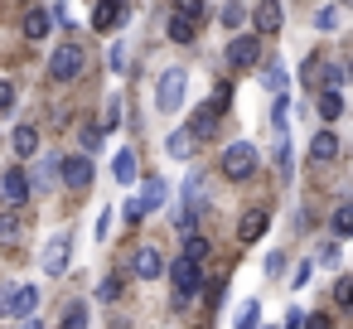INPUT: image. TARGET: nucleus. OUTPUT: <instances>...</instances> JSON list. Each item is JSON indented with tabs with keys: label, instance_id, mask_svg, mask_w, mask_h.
<instances>
[{
	"label": "nucleus",
	"instance_id": "obj_32",
	"mask_svg": "<svg viewBox=\"0 0 353 329\" xmlns=\"http://www.w3.org/2000/svg\"><path fill=\"white\" fill-rule=\"evenodd\" d=\"M256 319H261V305H256V300H247V305L237 310V324H232V329H256Z\"/></svg>",
	"mask_w": 353,
	"mask_h": 329
},
{
	"label": "nucleus",
	"instance_id": "obj_12",
	"mask_svg": "<svg viewBox=\"0 0 353 329\" xmlns=\"http://www.w3.org/2000/svg\"><path fill=\"white\" fill-rule=\"evenodd\" d=\"M252 25H256V34H276V30L285 25V15H281V6H276V0H261V6H256V15H252Z\"/></svg>",
	"mask_w": 353,
	"mask_h": 329
},
{
	"label": "nucleus",
	"instance_id": "obj_1",
	"mask_svg": "<svg viewBox=\"0 0 353 329\" xmlns=\"http://www.w3.org/2000/svg\"><path fill=\"white\" fill-rule=\"evenodd\" d=\"M184 92H189V73H184V68H165L160 83H155V107L170 117V112L184 107Z\"/></svg>",
	"mask_w": 353,
	"mask_h": 329
},
{
	"label": "nucleus",
	"instance_id": "obj_24",
	"mask_svg": "<svg viewBox=\"0 0 353 329\" xmlns=\"http://www.w3.org/2000/svg\"><path fill=\"white\" fill-rule=\"evenodd\" d=\"M339 25H343V10H339V6H324V10L314 15V30H319V34H334Z\"/></svg>",
	"mask_w": 353,
	"mask_h": 329
},
{
	"label": "nucleus",
	"instance_id": "obj_5",
	"mask_svg": "<svg viewBox=\"0 0 353 329\" xmlns=\"http://www.w3.org/2000/svg\"><path fill=\"white\" fill-rule=\"evenodd\" d=\"M170 281H174V295L189 300V295H199V286H203V266L189 261V257H179V261L170 266Z\"/></svg>",
	"mask_w": 353,
	"mask_h": 329
},
{
	"label": "nucleus",
	"instance_id": "obj_39",
	"mask_svg": "<svg viewBox=\"0 0 353 329\" xmlns=\"http://www.w3.org/2000/svg\"><path fill=\"white\" fill-rule=\"evenodd\" d=\"M10 107H15V88L0 78V112H10Z\"/></svg>",
	"mask_w": 353,
	"mask_h": 329
},
{
	"label": "nucleus",
	"instance_id": "obj_30",
	"mask_svg": "<svg viewBox=\"0 0 353 329\" xmlns=\"http://www.w3.org/2000/svg\"><path fill=\"white\" fill-rule=\"evenodd\" d=\"M218 20H223L228 30H237V25L247 20V6H242V0H228V6H223V15H218Z\"/></svg>",
	"mask_w": 353,
	"mask_h": 329
},
{
	"label": "nucleus",
	"instance_id": "obj_15",
	"mask_svg": "<svg viewBox=\"0 0 353 329\" xmlns=\"http://www.w3.org/2000/svg\"><path fill=\"white\" fill-rule=\"evenodd\" d=\"M266 228H271V213H266V208H252V213L237 223V237H242V242H256Z\"/></svg>",
	"mask_w": 353,
	"mask_h": 329
},
{
	"label": "nucleus",
	"instance_id": "obj_25",
	"mask_svg": "<svg viewBox=\"0 0 353 329\" xmlns=\"http://www.w3.org/2000/svg\"><path fill=\"white\" fill-rule=\"evenodd\" d=\"M343 117V97L339 92H319V121H339Z\"/></svg>",
	"mask_w": 353,
	"mask_h": 329
},
{
	"label": "nucleus",
	"instance_id": "obj_3",
	"mask_svg": "<svg viewBox=\"0 0 353 329\" xmlns=\"http://www.w3.org/2000/svg\"><path fill=\"white\" fill-rule=\"evenodd\" d=\"M223 175H228V179H252V175H256V146H247V141L228 146V150H223Z\"/></svg>",
	"mask_w": 353,
	"mask_h": 329
},
{
	"label": "nucleus",
	"instance_id": "obj_45",
	"mask_svg": "<svg viewBox=\"0 0 353 329\" xmlns=\"http://www.w3.org/2000/svg\"><path fill=\"white\" fill-rule=\"evenodd\" d=\"M290 281H295V290H300V286H305V281H310V261H300V266H295V276H290Z\"/></svg>",
	"mask_w": 353,
	"mask_h": 329
},
{
	"label": "nucleus",
	"instance_id": "obj_14",
	"mask_svg": "<svg viewBox=\"0 0 353 329\" xmlns=\"http://www.w3.org/2000/svg\"><path fill=\"white\" fill-rule=\"evenodd\" d=\"M34 310H39V286H15L10 315H15V319H34Z\"/></svg>",
	"mask_w": 353,
	"mask_h": 329
},
{
	"label": "nucleus",
	"instance_id": "obj_46",
	"mask_svg": "<svg viewBox=\"0 0 353 329\" xmlns=\"http://www.w3.org/2000/svg\"><path fill=\"white\" fill-rule=\"evenodd\" d=\"M281 329H305V315H300V310H290V315H285V324H281Z\"/></svg>",
	"mask_w": 353,
	"mask_h": 329
},
{
	"label": "nucleus",
	"instance_id": "obj_21",
	"mask_svg": "<svg viewBox=\"0 0 353 329\" xmlns=\"http://www.w3.org/2000/svg\"><path fill=\"white\" fill-rule=\"evenodd\" d=\"M165 194H170V184H165V179H145V184H141V208H145V213H155V208L165 203Z\"/></svg>",
	"mask_w": 353,
	"mask_h": 329
},
{
	"label": "nucleus",
	"instance_id": "obj_7",
	"mask_svg": "<svg viewBox=\"0 0 353 329\" xmlns=\"http://www.w3.org/2000/svg\"><path fill=\"white\" fill-rule=\"evenodd\" d=\"M228 63H232V68H256V63H261V44H256V34H237V39L228 44Z\"/></svg>",
	"mask_w": 353,
	"mask_h": 329
},
{
	"label": "nucleus",
	"instance_id": "obj_37",
	"mask_svg": "<svg viewBox=\"0 0 353 329\" xmlns=\"http://www.w3.org/2000/svg\"><path fill=\"white\" fill-rule=\"evenodd\" d=\"M97 146H102V126H83V150L92 155Z\"/></svg>",
	"mask_w": 353,
	"mask_h": 329
},
{
	"label": "nucleus",
	"instance_id": "obj_43",
	"mask_svg": "<svg viewBox=\"0 0 353 329\" xmlns=\"http://www.w3.org/2000/svg\"><path fill=\"white\" fill-rule=\"evenodd\" d=\"M266 271H271V276H281V271H285V257H281V252H271V257H266Z\"/></svg>",
	"mask_w": 353,
	"mask_h": 329
},
{
	"label": "nucleus",
	"instance_id": "obj_41",
	"mask_svg": "<svg viewBox=\"0 0 353 329\" xmlns=\"http://www.w3.org/2000/svg\"><path fill=\"white\" fill-rule=\"evenodd\" d=\"M319 266H339V247H334V242H324V252H319Z\"/></svg>",
	"mask_w": 353,
	"mask_h": 329
},
{
	"label": "nucleus",
	"instance_id": "obj_47",
	"mask_svg": "<svg viewBox=\"0 0 353 329\" xmlns=\"http://www.w3.org/2000/svg\"><path fill=\"white\" fill-rule=\"evenodd\" d=\"M305 329H329V315H310V319H305Z\"/></svg>",
	"mask_w": 353,
	"mask_h": 329
},
{
	"label": "nucleus",
	"instance_id": "obj_35",
	"mask_svg": "<svg viewBox=\"0 0 353 329\" xmlns=\"http://www.w3.org/2000/svg\"><path fill=\"white\" fill-rule=\"evenodd\" d=\"M194 223H199V213H194V208H184V203H179V213H174V228H179V232H184V237H194Z\"/></svg>",
	"mask_w": 353,
	"mask_h": 329
},
{
	"label": "nucleus",
	"instance_id": "obj_11",
	"mask_svg": "<svg viewBox=\"0 0 353 329\" xmlns=\"http://www.w3.org/2000/svg\"><path fill=\"white\" fill-rule=\"evenodd\" d=\"M218 117H223V107H213V102L199 107V112L189 117V136H194V141H208V136L218 131Z\"/></svg>",
	"mask_w": 353,
	"mask_h": 329
},
{
	"label": "nucleus",
	"instance_id": "obj_26",
	"mask_svg": "<svg viewBox=\"0 0 353 329\" xmlns=\"http://www.w3.org/2000/svg\"><path fill=\"white\" fill-rule=\"evenodd\" d=\"M174 15L189 20V25H199V20L208 15V6H203V0H174Z\"/></svg>",
	"mask_w": 353,
	"mask_h": 329
},
{
	"label": "nucleus",
	"instance_id": "obj_29",
	"mask_svg": "<svg viewBox=\"0 0 353 329\" xmlns=\"http://www.w3.org/2000/svg\"><path fill=\"white\" fill-rule=\"evenodd\" d=\"M329 223H334V232H339V237H353V203H339Z\"/></svg>",
	"mask_w": 353,
	"mask_h": 329
},
{
	"label": "nucleus",
	"instance_id": "obj_20",
	"mask_svg": "<svg viewBox=\"0 0 353 329\" xmlns=\"http://www.w3.org/2000/svg\"><path fill=\"white\" fill-rule=\"evenodd\" d=\"M59 165H63L59 155H44V160L34 165V179H30V189H49V184L59 179Z\"/></svg>",
	"mask_w": 353,
	"mask_h": 329
},
{
	"label": "nucleus",
	"instance_id": "obj_38",
	"mask_svg": "<svg viewBox=\"0 0 353 329\" xmlns=\"http://www.w3.org/2000/svg\"><path fill=\"white\" fill-rule=\"evenodd\" d=\"M112 73H126V44H112Z\"/></svg>",
	"mask_w": 353,
	"mask_h": 329
},
{
	"label": "nucleus",
	"instance_id": "obj_33",
	"mask_svg": "<svg viewBox=\"0 0 353 329\" xmlns=\"http://www.w3.org/2000/svg\"><path fill=\"white\" fill-rule=\"evenodd\" d=\"M184 257H189V261H203V257H208V237H199V232L184 237Z\"/></svg>",
	"mask_w": 353,
	"mask_h": 329
},
{
	"label": "nucleus",
	"instance_id": "obj_8",
	"mask_svg": "<svg viewBox=\"0 0 353 329\" xmlns=\"http://www.w3.org/2000/svg\"><path fill=\"white\" fill-rule=\"evenodd\" d=\"M68 252H73V232H54L49 247H44V271H49V276H63Z\"/></svg>",
	"mask_w": 353,
	"mask_h": 329
},
{
	"label": "nucleus",
	"instance_id": "obj_6",
	"mask_svg": "<svg viewBox=\"0 0 353 329\" xmlns=\"http://www.w3.org/2000/svg\"><path fill=\"white\" fill-rule=\"evenodd\" d=\"M59 184L88 189V184H92V155H68V160L59 165Z\"/></svg>",
	"mask_w": 353,
	"mask_h": 329
},
{
	"label": "nucleus",
	"instance_id": "obj_17",
	"mask_svg": "<svg viewBox=\"0 0 353 329\" xmlns=\"http://www.w3.org/2000/svg\"><path fill=\"white\" fill-rule=\"evenodd\" d=\"M20 232H25L20 208H6V213H0V247H15V242H20Z\"/></svg>",
	"mask_w": 353,
	"mask_h": 329
},
{
	"label": "nucleus",
	"instance_id": "obj_31",
	"mask_svg": "<svg viewBox=\"0 0 353 329\" xmlns=\"http://www.w3.org/2000/svg\"><path fill=\"white\" fill-rule=\"evenodd\" d=\"M194 34H199V25H189V20H179V15L170 20V39H174V44H189Z\"/></svg>",
	"mask_w": 353,
	"mask_h": 329
},
{
	"label": "nucleus",
	"instance_id": "obj_48",
	"mask_svg": "<svg viewBox=\"0 0 353 329\" xmlns=\"http://www.w3.org/2000/svg\"><path fill=\"white\" fill-rule=\"evenodd\" d=\"M20 329H44V324H39V319H25V324H20Z\"/></svg>",
	"mask_w": 353,
	"mask_h": 329
},
{
	"label": "nucleus",
	"instance_id": "obj_2",
	"mask_svg": "<svg viewBox=\"0 0 353 329\" xmlns=\"http://www.w3.org/2000/svg\"><path fill=\"white\" fill-rule=\"evenodd\" d=\"M83 68H88V49L83 44H59L54 59H49V78L54 83H73Z\"/></svg>",
	"mask_w": 353,
	"mask_h": 329
},
{
	"label": "nucleus",
	"instance_id": "obj_40",
	"mask_svg": "<svg viewBox=\"0 0 353 329\" xmlns=\"http://www.w3.org/2000/svg\"><path fill=\"white\" fill-rule=\"evenodd\" d=\"M107 232H112V208H102V213H97V237L107 242Z\"/></svg>",
	"mask_w": 353,
	"mask_h": 329
},
{
	"label": "nucleus",
	"instance_id": "obj_18",
	"mask_svg": "<svg viewBox=\"0 0 353 329\" xmlns=\"http://www.w3.org/2000/svg\"><path fill=\"white\" fill-rule=\"evenodd\" d=\"M136 150H117V160H112V179L117 184H136Z\"/></svg>",
	"mask_w": 353,
	"mask_h": 329
},
{
	"label": "nucleus",
	"instance_id": "obj_36",
	"mask_svg": "<svg viewBox=\"0 0 353 329\" xmlns=\"http://www.w3.org/2000/svg\"><path fill=\"white\" fill-rule=\"evenodd\" d=\"M334 300L353 310V276H339V286H334Z\"/></svg>",
	"mask_w": 353,
	"mask_h": 329
},
{
	"label": "nucleus",
	"instance_id": "obj_4",
	"mask_svg": "<svg viewBox=\"0 0 353 329\" xmlns=\"http://www.w3.org/2000/svg\"><path fill=\"white\" fill-rule=\"evenodd\" d=\"M131 20V6H126V0H97V6H92V30L97 34H112V30H121Z\"/></svg>",
	"mask_w": 353,
	"mask_h": 329
},
{
	"label": "nucleus",
	"instance_id": "obj_23",
	"mask_svg": "<svg viewBox=\"0 0 353 329\" xmlns=\"http://www.w3.org/2000/svg\"><path fill=\"white\" fill-rule=\"evenodd\" d=\"M10 141H15V150H20V155H34V150H39V131H34L30 121H25V126H15V136H10Z\"/></svg>",
	"mask_w": 353,
	"mask_h": 329
},
{
	"label": "nucleus",
	"instance_id": "obj_28",
	"mask_svg": "<svg viewBox=\"0 0 353 329\" xmlns=\"http://www.w3.org/2000/svg\"><path fill=\"white\" fill-rule=\"evenodd\" d=\"M261 83H266L276 97H285V68H281V63H266V68H261Z\"/></svg>",
	"mask_w": 353,
	"mask_h": 329
},
{
	"label": "nucleus",
	"instance_id": "obj_22",
	"mask_svg": "<svg viewBox=\"0 0 353 329\" xmlns=\"http://www.w3.org/2000/svg\"><path fill=\"white\" fill-rule=\"evenodd\" d=\"M59 329H88V305H83V300H68V305H63Z\"/></svg>",
	"mask_w": 353,
	"mask_h": 329
},
{
	"label": "nucleus",
	"instance_id": "obj_13",
	"mask_svg": "<svg viewBox=\"0 0 353 329\" xmlns=\"http://www.w3.org/2000/svg\"><path fill=\"white\" fill-rule=\"evenodd\" d=\"M310 160H314V165L339 160V136H334V131H314V141H310Z\"/></svg>",
	"mask_w": 353,
	"mask_h": 329
},
{
	"label": "nucleus",
	"instance_id": "obj_42",
	"mask_svg": "<svg viewBox=\"0 0 353 329\" xmlns=\"http://www.w3.org/2000/svg\"><path fill=\"white\" fill-rule=\"evenodd\" d=\"M54 20H59V25H63V30H68V25H73V10H68V0H63V6H54Z\"/></svg>",
	"mask_w": 353,
	"mask_h": 329
},
{
	"label": "nucleus",
	"instance_id": "obj_19",
	"mask_svg": "<svg viewBox=\"0 0 353 329\" xmlns=\"http://www.w3.org/2000/svg\"><path fill=\"white\" fill-rule=\"evenodd\" d=\"M165 150H170V160H189V155L199 150V141H194V136H189V126H184V131H174V136L165 141Z\"/></svg>",
	"mask_w": 353,
	"mask_h": 329
},
{
	"label": "nucleus",
	"instance_id": "obj_16",
	"mask_svg": "<svg viewBox=\"0 0 353 329\" xmlns=\"http://www.w3.org/2000/svg\"><path fill=\"white\" fill-rule=\"evenodd\" d=\"M203 203H208V179H203V175L194 170V175L184 179V208H194V213H199Z\"/></svg>",
	"mask_w": 353,
	"mask_h": 329
},
{
	"label": "nucleus",
	"instance_id": "obj_9",
	"mask_svg": "<svg viewBox=\"0 0 353 329\" xmlns=\"http://www.w3.org/2000/svg\"><path fill=\"white\" fill-rule=\"evenodd\" d=\"M160 271H165V257H160V247H150V242H145V247H136V252H131V276H141V281H155Z\"/></svg>",
	"mask_w": 353,
	"mask_h": 329
},
{
	"label": "nucleus",
	"instance_id": "obj_44",
	"mask_svg": "<svg viewBox=\"0 0 353 329\" xmlns=\"http://www.w3.org/2000/svg\"><path fill=\"white\" fill-rule=\"evenodd\" d=\"M126 218H131V223H141V218H145V208H141V199H131V203H126Z\"/></svg>",
	"mask_w": 353,
	"mask_h": 329
},
{
	"label": "nucleus",
	"instance_id": "obj_10",
	"mask_svg": "<svg viewBox=\"0 0 353 329\" xmlns=\"http://www.w3.org/2000/svg\"><path fill=\"white\" fill-rule=\"evenodd\" d=\"M0 199H6L10 208H20L30 199V170H6L0 175Z\"/></svg>",
	"mask_w": 353,
	"mask_h": 329
},
{
	"label": "nucleus",
	"instance_id": "obj_27",
	"mask_svg": "<svg viewBox=\"0 0 353 329\" xmlns=\"http://www.w3.org/2000/svg\"><path fill=\"white\" fill-rule=\"evenodd\" d=\"M44 34H49V15L44 10H30L25 15V39H44Z\"/></svg>",
	"mask_w": 353,
	"mask_h": 329
},
{
	"label": "nucleus",
	"instance_id": "obj_34",
	"mask_svg": "<svg viewBox=\"0 0 353 329\" xmlns=\"http://www.w3.org/2000/svg\"><path fill=\"white\" fill-rule=\"evenodd\" d=\"M92 295H97V300H117V295H121V276H102Z\"/></svg>",
	"mask_w": 353,
	"mask_h": 329
}]
</instances>
